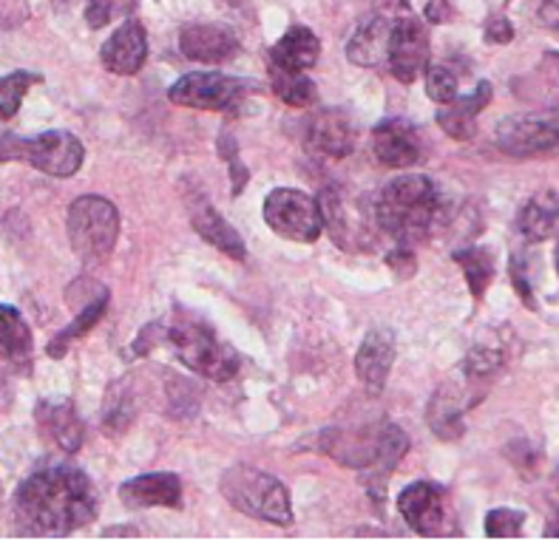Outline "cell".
<instances>
[{
  "label": "cell",
  "mask_w": 559,
  "mask_h": 544,
  "mask_svg": "<svg viewBox=\"0 0 559 544\" xmlns=\"http://www.w3.org/2000/svg\"><path fill=\"white\" fill-rule=\"evenodd\" d=\"M14 517L21 533L69 536L97 517V491L80 468H43L14 494Z\"/></svg>",
  "instance_id": "cell-1"
},
{
  "label": "cell",
  "mask_w": 559,
  "mask_h": 544,
  "mask_svg": "<svg viewBox=\"0 0 559 544\" xmlns=\"http://www.w3.org/2000/svg\"><path fill=\"white\" fill-rule=\"evenodd\" d=\"M376 225L397 244H418L429 239L435 227L447 219V202L429 177H397L383 184L372 207Z\"/></svg>",
  "instance_id": "cell-2"
},
{
  "label": "cell",
  "mask_w": 559,
  "mask_h": 544,
  "mask_svg": "<svg viewBox=\"0 0 559 544\" xmlns=\"http://www.w3.org/2000/svg\"><path fill=\"white\" fill-rule=\"evenodd\" d=\"M321 448L341 466L369 471L372 476L381 474L386 480L409 451V437L401 425L383 420V423L355 428V432L330 428L321 437Z\"/></svg>",
  "instance_id": "cell-3"
},
{
  "label": "cell",
  "mask_w": 559,
  "mask_h": 544,
  "mask_svg": "<svg viewBox=\"0 0 559 544\" xmlns=\"http://www.w3.org/2000/svg\"><path fill=\"white\" fill-rule=\"evenodd\" d=\"M219 491L236 510L270 524H293L290 494L276 476L264 474L259 468L234 466L225 471Z\"/></svg>",
  "instance_id": "cell-4"
},
{
  "label": "cell",
  "mask_w": 559,
  "mask_h": 544,
  "mask_svg": "<svg viewBox=\"0 0 559 544\" xmlns=\"http://www.w3.org/2000/svg\"><path fill=\"white\" fill-rule=\"evenodd\" d=\"M83 159V142L69 131H46L32 140L0 134V162H26L49 177L69 179L78 173Z\"/></svg>",
  "instance_id": "cell-5"
},
{
  "label": "cell",
  "mask_w": 559,
  "mask_h": 544,
  "mask_svg": "<svg viewBox=\"0 0 559 544\" xmlns=\"http://www.w3.org/2000/svg\"><path fill=\"white\" fill-rule=\"evenodd\" d=\"M120 235V213L103 196H80L69 210L71 247L85 264L106 262Z\"/></svg>",
  "instance_id": "cell-6"
},
{
  "label": "cell",
  "mask_w": 559,
  "mask_h": 544,
  "mask_svg": "<svg viewBox=\"0 0 559 544\" xmlns=\"http://www.w3.org/2000/svg\"><path fill=\"white\" fill-rule=\"evenodd\" d=\"M170 347L179 361L197 375L211 377V380H230L239 372V354L225 347L216 333L207 324L199 321H182L168 333Z\"/></svg>",
  "instance_id": "cell-7"
},
{
  "label": "cell",
  "mask_w": 559,
  "mask_h": 544,
  "mask_svg": "<svg viewBox=\"0 0 559 544\" xmlns=\"http://www.w3.org/2000/svg\"><path fill=\"white\" fill-rule=\"evenodd\" d=\"M255 88H259V83H253V80L197 71V74H185L182 80L170 85L168 97L177 106L199 108V111H236Z\"/></svg>",
  "instance_id": "cell-8"
},
{
  "label": "cell",
  "mask_w": 559,
  "mask_h": 544,
  "mask_svg": "<svg viewBox=\"0 0 559 544\" xmlns=\"http://www.w3.org/2000/svg\"><path fill=\"white\" fill-rule=\"evenodd\" d=\"M264 221L282 239L301 241V244L319 239L321 227H324L319 202L307 193L293 191V188H278V191L270 193L267 202H264Z\"/></svg>",
  "instance_id": "cell-9"
},
{
  "label": "cell",
  "mask_w": 559,
  "mask_h": 544,
  "mask_svg": "<svg viewBox=\"0 0 559 544\" xmlns=\"http://www.w3.org/2000/svg\"><path fill=\"white\" fill-rule=\"evenodd\" d=\"M497 148L520 159L559 150V111L509 117L497 125Z\"/></svg>",
  "instance_id": "cell-10"
},
{
  "label": "cell",
  "mask_w": 559,
  "mask_h": 544,
  "mask_svg": "<svg viewBox=\"0 0 559 544\" xmlns=\"http://www.w3.org/2000/svg\"><path fill=\"white\" fill-rule=\"evenodd\" d=\"M409 0H372V14L347 43V57L355 65L376 69L386 63V46H390L392 26L401 14L409 12Z\"/></svg>",
  "instance_id": "cell-11"
},
{
  "label": "cell",
  "mask_w": 559,
  "mask_h": 544,
  "mask_svg": "<svg viewBox=\"0 0 559 544\" xmlns=\"http://www.w3.org/2000/svg\"><path fill=\"white\" fill-rule=\"evenodd\" d=\"M386 65H390L392 77L406 85L415 83L429 69V35H426L424 21L412 9L401 14L392 26Z\"/></svg>",
  "instance_id": "cell-12"
},
{
  "label": "cell",
  "mask_w": 559,
  "mask_h": 544,
  "mask_svg": "<svg viewBox=\"0 0 559 544\" xmlns=\"http://www.w3.org/2000/svg\"><path fill=\"white\" fill-rule=\"evenodd\" d=\"M397 510L418 536L447 533V494L435 482H412L397 496Z\"/></svg>",
  "instance_id": "cell-13"
},
{
  "label": "cell",
  "mask_w": 559,
  "mask_h": 544,
  "mask_svg": "<svg viewBox=\"0 0 559 544\" xmlns=\"http://www.w3.org/2000/svg\"><path fill=\"white\" fill-rule=\"evenodd\" d=\"M319 210H321V221L326 225L330 235L335 239V244L344 250H361L369 247V227L364 225L361 216L355 213V205L349 198L341 196L338 191L333 188H326L324 193L319 196Z\"/></svg>",
  "instance_id": "cell-14"
},
{
  "label": "cell",
  "mask_w": 559,
  "mask_h": 544,
  "mask_svg": "<svg viewBox=\"0 0 559 544\" xmlns=\"http://www.w3.org/2000/svg\"><path fill=\"white\" fill-rule=\"evenodd\" d=\"M307 148L321 156L344 159L355 148L353 120L341 108H321L310 117L307 125Z\"/></svg>",
  "instance_id": "cell-15"
},
{
  "label": "cell",
  "mask_w": 559,
  "mask_h": 544,
  "mask_svg": "<svg viewBox=\"0 0 559 544\" xmlns=\"http://www.w3.org/2000/svg\"><path fill=\"white\" fill-rule=\"evenodd\" d=\"M395 335L390 329H372L355 354V372L361 377L369 397H378L386 386V377L395 363Z\"/></svg>",
  "instance_id": "cell-16"
},
{
  "label": "cell",
  "mask_w": 559,
  "mask_h": 544,
  "mask_svg": "<svg viewBox=\"0 0 559 544\" xmlns=\"http://www.w3.org/2000/svg\"><path fill=\"white\" fill-rule=\"evenodd\" d=\"M99 60L114 74H136L148 60V35L140 21H126L111 37L106 40Z\"/></svg>",
  "instance_id": "cell-17"
},
{
  "label": "cell",
  "mask_w": 559,
  "mask_h": 544,
  "mask_svg": "<svg viewBox=\"0 0 559 544\" xmlns=\"http://www.w3.org/2000/svg\"><path fill=\"white\" fill-rule=\"evenodd\" d=\"M372 150L376 159L386 168H412L420 162V140L418 131L406 120H383L372 134Z\"/></svg>",
  "instance_id": "cell-18"
},
{
  "label": "cell",
  "mask_w": 559,
  "mask_h": 544,
  "mask_svg": "<svg viewBox=\"0 0 559 544\" xmlns=\"http://www.w3.org/2000/svg\"><path fill=\"white\" fill-rule=\"evenodd\" d=\"M120 499L128 508H179L182 505V482L170 471L142 474L122 482Z\"/></svg>",
  "instance_id": "cell-19"
},
{
  "label": "cell",
  "mask_w": 559,
  "mask_h": 544,
  "mask_svg": "<svg viewBox=\"0 0 559 544\" xmlns=\"http://www.w3.org/2000/svg\"><path fill=\"white\" fill-rule=\"evenodd\" d=\"M179 49L188 60L197 63H225L239 51V40L230 28L213 23H193L179 35Z\"/></svg>",
  "instance_id": "cell-20"
},
{
  "label": "cell",
  "mask_w": 559,
  "mask_h": 544,
  "mask_svg": "<svg viewBox=\"0 0 559 544\" xmlns=\"http://www.w3.org/2000/svg\"><path fill=\"white\" fill-rule=\"evenodd\" d=\"M37 425H40V434L49 439L51 446H57L60 451H80L83 446V423H80L74 406L66 403V400H43L35 411Z\"/></svg>",
  "instance_id": "cell-21"
},
{
  "label": "cell",
  "mask_w": 559,
  "mask_h": 544,
  "mask_svg": "<svg viewBox=\"0 0 559 544\" xmlns=\"http://www.w3.org/2000/svg\"><path fill=\"white\" fill-rule=\"evenodd\" d=\"M188 205H191L193 230H197V233L202 235L205 241H211L213 247H219L222 253L230 255V258H236V262H245V255H248V250H245V241H241V235L236 233L234 227L222 219L219 213L213 210L211 202L199 196V198H191Z\"/></svg>",
  "instance_id": "cell-22"
},
{
  "label": "cell",
  "mask_w": 559,
  "mask_h": 544,
  "mask_svg": "<svg viewBox=\"0 0 559 544\" xmlns=\"http://www.w3.org/2000/svg\"><path fill=\"white\" fill-rule=\"evenodd\" d=\"M491 102V83H480L468 97H454L452 102L438 111V125L447 131L452 140H472L477 134V113Z\"/></svg>",
  "instance_id": "cell-23"
},
{
  "label": "cell",
  "mask_w": 559,
  "mask_h": 544,
  "mask_svg": "<svg viewBox=\"0 0 559 544\" xmlns=\"http://www.w3.org/2000/svg\"><path fill=\"white\" fill-rule=\"evenodd\" d=\"M319 55V37L312 35L310 28L293 26L287 28V35L270 49V63H273V69L282 71H305L310 69V65H316Z\"/></svg>",
  "instance_id": "cell-24"
},
{
  "label": "cell",
  "mask_w": 559,
  "mask_h": 544,
  "mask_svg": "<svg viewBox=\"0 0 559 544\" xmlns=\"http://www.w3.org/2000/svg\"><path fill=\"white\" fill-rule=\"evenodd\" d=\"M520 233L528 241H546L559 233V196L554 191H543L525 202L518 219Z\"/></svg>",
  "instance_id": "cell-25"
},
{
  "label": "cell",
  "mask_w": 559,
  "mask_h": 544,
  "mask_svg": "<svg viewBox=\"0 0 559 544\" xmlns=\"http://www.w3.org/2000/svg\"><path fill=\"white\" fill-rule=\"evenodd\" d=\"M463 409L461 397L452 386H440L435 391L429 411H426V420H429V428L435 432V437L440 439H457L466 432V423H463Z\"/></svg>",
  "instance_id": "cell-26"
},
{
  "label": "cell",
  "mask_w": 559,
  "mask_h": 544,
  "mask_svg": "<svg viewBox=\"0 0 559 544\" xmlns=\"http://www.w3.org/2000/svg\"><path fill=\"white\" fill-rule=\"evenodd\" d=\"M32 354V329L14 306L0 304V358L26 361Z\"/></svg>",
  "instance_id": "cell-27"
},
{
  "label": "cell",
  "mask_w": 559,
  "mask_h": 544,
  "mask_svg": "<svg viewBox=\"0 0 559 544\" xmlns=\"http://www.w3.org/2000/svg\"><path fill=\"white\" fill-rule=\"evenodd\" d=\"M454 262L463 267V276H466L472 295L483 298L486 287H489L491 278H495V255H491V250L486 247L457 250V253H454Z\"/></svg>",
  "instance_id": "cell-28"
},
{
  "label": "cell",
  "mask_w": 559,
  "mask_h": 544,
  "mask_svg": "<svg viewBox=\"0 0 559 544\" xmlns=\"http://www.w3.org/2000/svg\"><path fill=\"white\" fill-rule=\"evenodd\" d=\"M106 306H108V290L99 292L97 301L85 306V310L80 312L78 318H74V324L66 326L63 333H60L55 340H51V343H49V354H51V358H63L66 349H69L71 343H74V340H78V338H83V335L88 333V329H92V326L97 324L99 318H103V312H106Z\"/></svg>",
  "instance_id": "cell-29"
},
{
  "label": "cell",
  "mask_w": 559,
  "mask_h": 544,
  "mask_svg": "<svg viewBox=\"0 0 559 544\" xmlns=\"http://www.w3.org/2000/svg\"><path fill=\"white\" fill-rule=\"evenodd\" d=\"M273 92H276L278 99H284L287 106L293 108H307L316 102V85L312 80L301 77V71H282L273 69Z\"/></svg>",
  "instance_id": "cell-30"
},
{
  "label": "cell",
  "mask_w": 559,
  "mask_h": 544,
  "mask_svg": "<svg viewBox=\"0 0 559 544\" xmlns=\"http://www.w3.org/2000/svg\"><path fill=\"white\" fill-rule=\"evenodd\" d=\"M35 83H40V74H32V71H14V74L0 77V122L12 120Z\"/></svg>",
  "instance_id": "cell-31"
},
{
  "label": "cell",
  "mask_w": 559,
  "mask_h": 544,
  "mask_svg": "<svg viewBox=\"0 0 559 544\" xmlns=\"http://www.w3.org/2000/svg\"><path fill=\"white\" fill-rule=\"evenodd\" d=\"M506 363L503 349L497 347H475L466 354L463 361V372H466L468 380H489L491 375H497Z\"/></svg>",
  "instance_id": "cell-32"
},
{
  "label": "cell",
  "mask_w": 559,
  "mask_h": 544,
  "mask_svg": "<svg viewBox=\"0 0 559 544\" xmlns=\"http://www.w3.org/2000/svg\"><path fill=\"white\" fill-rule=\"evenodd\" d=\"M426 94L440 106L452 102L457 97V74L449 65H429L426 69Z\"/></svg>",
  "instance_id": "cell-33"
},
{
  "label": "cell",
  "mask_w": 559,
  "mask_h": 544,
  "mask_svg": "<svg viewBox=\"0 0 559 544\" xmlns=\"http://www.w3.org/2000/svg\"><path fill=\"white\" fill-rule=\"evenodd\" d=\"M525 513L523 510L511 508H497L486 517V536L491 539H514L523 533Z\"/></svg>",
  "instance_id": "cell-34"
},
{
  "label": "cell",
  "mask_w": 559,
  "mask_h": 544,
  "mask_svg": "<svg viewBox=\"0 0 559 544\" xmlns=\"http://www.w3.org/2000/svg\"><path fill=\"white\" fill-rule=\"evenodd\" d=\"M136 7V0H88L85 7V21L88 26L99 28L117 17H128V12Z\"/></svg>",
  "instance_id": "cell-35"
},
{
  "label": "cell",
  "mask_w": 559,
  "mask_h": 544,
  "mask_svg": "<svg viewBox=\"0 0 559 544\" xmlns=\"http://www.w3.org/2000/svg\"><path fill=\"white\" fill-rule=\"evenodd\" d=\"M219 156L230 162V170H234V196H239L241 188L248 184V170H239V162H236V140L230 134H225L219 140Z\"/></svg>",
  "instance_id": "cell-36"
},
{
  "label": "cell",
  "mask_w": 559,
  "mask_h": 544,
  "mask_svg": "<svg viewBox=\"0 0 559 544\" xmlns=\"http://www.w3.org/2000/svg\"><path fill=\"white\" fill-rule=\"evenodd\" d=\"M28 21L26 0H0V26L14 28Z\"/></svg>",
  "instance_id": "cell-37"
},
{
  "label": "cell",
  "mask_w": 559,
  "mask_h": 544,
  "mask_svg": "<svg viewBox=\"0 0 559 544\" xmlns=\"http://www.w3.org/2000/svg\"><path fill=\"white\" fill-rule=\"evenodd\" d=\"M511 281H514V287H518L520 298H523L525 304L534 306V295H532V283H528V273H525V258L523 255H514L511 258Z\"/></svg>",
  "instance_id": "cell-38"
},
{
  "label": "cell",
  "mask_w": 559,
  "mask_h": 544,
  "mask_svg": "<svg viewBox=\"0 0 559 544\" xmlns=\"http://www.w3.org/2000/svg\"><path fill=\"white\" fill-rule=\"evenodd\" d=\"M386 264L395 269L397 276H401V269H404V276H412V269H415V255L406 244H397L390 255H386Z\"/></svg>",
  "instance_id": "cell-39"
},
{
  "label": "cell",
  "mask_w": 559,
  "mask_h": 544,
  "mask_svg": "<svg viewBox=\"0 0 559 544\" xmlns=\"http://www.w3.org/2000/svg\"><path fill=\"white\" fill-rule=\"evenodd\" d=\"M511 37H514V28H511V23L506 21V17H495V21L489 23V28H486V40L497 43V46L511 43Z\"/></svg>",
  "instance_id": "cell-40"
},
{
  "label": "cell",
  "mask_w": 559,
  "mask_h": 544,
  "mask_svg": "<svg viewBox=\"0 0 559 544\" xmlns=\"http://www.w3.org/2000/svg\"><path fill=\"white\" fill-rule=\"evenodd\" d=\"M452 17V7H449L447 0H432L429 7H426V21L432 23H443Z\"/></svg>",
  "instance_id": "cell-41"
},
{
  "label": "cell",
  "mask_w": 559,
  "mask_h": 544,
  "mask_svg": "<svg viewBox=\"0 0 559 544\" xmlns=\"http://www.w3.org/2000/svg\"><path fill=\"white\" fill-rule=\"evenodd\" d=\"M539 21L559 32V0H543V7H539Z\"/></svg>",
  "instance_id": "cell-42"
},
{
  "label": "cell",
  "mask_w": 559,
  "mask_h": 544,
  "mask_svg": "<svg viewBox=\"0 0 559 544\" xmlns=\"http://www.w3.org/2000/svg\"><path fill=\"white\" fill-rule=\"evenodd\" d=\"M546 536L559 539V513H557V519H551V524L546 528Z\"/></svg>",
  "instance_id": "cell-43"
},
{
  "label": "cell",
  "mask_w": 559,
  "mask_h": 544,
  "mask_svg": "<svg viewBox=\"0 0 559 544\" xmlns=\"http://www.w3.org/2000/svg\"><path fill=\"white\" fill-rule=\"evenodd\" d=\"M557 269H559V253H557Z\"/></svg>",
  "instance_id": "cell-44"
}]
</instances>
